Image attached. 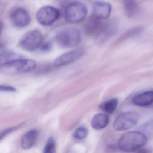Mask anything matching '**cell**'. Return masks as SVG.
Listing matches in <instances>:
<instances>
[{"label":"cell","instance_id":"d6986e66","mask_svg":"<svg viewBox=\"0 0 153 153\" xmlns=\"http://www.w3.org/2000/svg\"><path fill=\"white\" fill-rule=\"evenodd\" d=\"M88 134V129L85 126H80L75 130L73 132L72 136L75 139L82 140L86 138Z\"/></svg>","mask_w":153,"mask_h":153},{"label":"cell","instance_id":"ffe728a7","mask_svg":"<svg viewBox=\"0 0 153 153\" xmlns=\"http://www.w3.org/2000/svg\"><path fill=\"white\" fill-rule=\"evenodd\" d=\"M43 153H56V145L53 137H50L44 148Z\"/></svg>","mask_w":153,"mask_h":153},{"label":"cell","instance_id":"d4e9b609","mask_svg":"<svg viewBox=\"0 0 153 153\" xmlns=\"http://www.w3.org/2000/svg\"><path fill=\"white\" fill-rule=\"evenodd\" d=\"M135 151V153H150V150L146 148H140Z\"/></svg>","mask_w":153,"mask_h":153},{"label":"cell","instance_id":"52a82bcc","mask_svg":"<svg viewBox=\"0 0 153 153\" xmlns=\"http://www.w3.org/2000/svg\"><path fill=\"white\" fill-rule=\"evenodd\" d=\"M60 16L59 10L51 6H44L37 11L36 19L41 25L48 26L56 22Z\"/></svg>","mask_w":153,"mask_h":153},{"label":"cell","instance_id":"9c48e42d","mask_svg":"<svg viewBox=\"0 0 153 153\" xmlns=\"http://www.w3.org/2000/svg\"><path fill=\"white\" fill-rule=\"evenodd\" d=\"M85 53L83 49H78L68 52L60 55L54 61L55 67H61L71 64L81 58Z\"/></svg>","mask_w":153,"mask_h":153},{"label":"cell","instance_id":"7a4b0ae2","mask_svg":"<svg viewBox=\"0 0 153 153\" xmlns=\"http://www.w3.org/2000/svg\"><path fill=\"white\" fill-rule=\"evenodd\" d=\"M36 66V62L33 60L24 58L0 66V72L6 75H16L32 71Z\"/></svg>","mask_w":153,"mask_h":153},{"label":"cell","instance_id":"2e32d148","mask_svg":"<svg viewBox=\"0 0 153 153\" xmlns=\"http://www.w3.org/2000/svg\"><path fill=\"white\" fill-rule=\"evenodd\" d=\"M123 8L126 16L131 18L134 16L137 13L139 6L136 1H127L123 3Z\"/></svg>","mask_w":153,"mask_h":153},{"label":"cell","instance_id":"30bf717a","mask_svg":"<svg viewBox=\"0 0 153 153\" xmlns=\"http://www.w3.org/2000/svg\"><path fill=\"white\" fill-rule=\"evenodd\" d=\"M93 17L99 20L109 17L111 11V6L107 2L95 1L92 3Z\"/></svg>","mask_w":153,"mask_h":153},{"label":"cell","instance_id":"cb8c5ba5","mask_svg":"<svg viewBox=\"0 0 153 153\" xmlns=\"http://www.w3.org/2000/svg\"><path fill=\"white\" fill-rule=\"evenodd\" d=\"M52 44L50 42H47L42 44L41 45V50L43 52H48L50 51L52 48Z\"/></svg>","mask_w":153,"mask_h":153},{"label":"cell","instance_id":"44dd1931","mask_svg":"<svg viewBox=\"0 0 153 153\" xmlns=\"http://www.w3.org/2000/svg\"><path fill=\"white\" fill-rule=\"evenodd\" d=\"M25 123V122H23L20 123V124L12 126V127H9V128L2 129H0V140L3 139L4 137H5L6 136H7L8 134H9L11 132L17 130L18 129H19V128H21L24 126Z\"/></svg>","mask_w":153,"mask_h":153},{"label":"cell","instance_id":"7c38bea8","mask_svg":"<svg viewBox=\"0 0 153 153\" xmlns=\"http://www.w3.org/2000/svg\"><path fill=\"white\" fill-rule=\"evenodd\" d=\"M38 131L35 129L30 130L26 132L21 140V146L25 150L30 149L35 144L38 137Z\"/></svg>","mask_w":153,"mask_h":153},{"label":"cell","instance_id":"484cf974","mask_svg":"<svg viewBox=\"0 0 153 153\" xmlns=\"http://www.w3.org/2000/svg\"><path fill=\"white\" fill-rule=\"evenodd\" d=\"M4 28V24L2 21H0V35L1 34V32Z\"/></svg>","mask_w":153,"mask_h":153},{"label":"cell","instance_id":"277c9868","mask_svg":"<svg viewBox=\"0 0 153 153\" xmlns=\"http://www.w3.org/2000/svg\"><path fill=\"white\" fill-rule=\"evenodd\" d=\"M87 10L85 5L78 1L70 3L65 9L64 16L70 24H77L83 21L86 17Z\"/></svg>","mask_w":153,"mask_h":153},{"label":"cell","instance_id":"5b68a950","mask_svg":"<svg viewBox=\"0 0 153 153\" xmlns=\"http://www.w3.org/2000/svg\"><path fill=\"white\" fill-rule=\"evenodd\" d=\"M44 41L42 33L37 30H31L26 33L19 41V46L26 51H33L41 47Z\"/></svg>","mask_w":153,"mask_h":153},{"label":"cell","instance_id":"8fae6325","mask_svg":"<svg viewBox=\"0 0 153 153\" xmlns=\"http://www.w3.org/2000/svg\"><path fill=\"white\" fill-rule=\"evenodd\" d=\"M116 26L113 22H109L102 25L95 34V39L98 43H102L114 34Z\"/></svg>","mask_w":153,"mask_h":153},{"label":"cell","instance_id":"8992f818","mask_svg":"<svg viewBox=\"0 0 153 153\" xmlns=\"http://www.w3.org/2000/svg\"><path fill=\"white\" fill-rule=\"evenodd\" d=\"M139 116L134 111H127L120 114L113 123V128L117 131H123L131 128L137 125Z\"/></svg>","mask_w":153,"mask_h":153},{"label":"cell","instance_id":"5bb4252c","mask_svg":"<svg viewBox=\"0 0 153 153\" xmlns=\"http://www.w3.org/2000/svg\"><path fill=\"white\" fill-rule=\"evenodd\" d=\"M110 119L107 114L99 113L94 116L91 121V126L96 130L104 128L109 124Z\"/></svg>","mask_w":153,"mask_h":153},{"label":"cell","instance_id":"ba28073f","mask_svg":"<svg viewBox=\"0 0 153 153\" xmlns=\"http://www.w3.org/2000/svg\"><path fill=\"white\" fill-rule=\"evenodd\" d=\"M10 18L12 24L18 28L26 27L31 22V17L29 12L22 7L15 8L12 10Z\"/></svg>","mask_w":153,"mask_h":153},{"label":"cell","instance_id":"e0dca14e","mask_svg":"<svg viewBox=\"0 0 153 153\" xmlns=\"http://www.w3.org/2000/svg\"><path fill=\"white\" fill-rule=\"evenodd\" d=\"M118 104V100L117 98H111L102 103L99 105V107L106 113L112 114L117 108Z\"/></svg>","mask_w":153,"mask_h":153},{"label":"cell","instance_id":"7402d4cb","mask_svg":"<svg viewBox=\"0 0 153 153\" xmlns=\"http://www.w3.org/2000/svg\"><path fill=\"white\" fill-rule=\"evenodd\" d=\"M153 121L152 120L150 121H149L145 124L143 127H142V129H143L142 133L146 135V134L149 135L150 133H152V128H153Z\"/></svg>","mask_w":153,"mask_h":153},{"label":"cell","instance_id":"ac0fdd59","mask_svg":"<svg viewBox=\"0 0 153 153\" xmlns=\"http://www.w3.org/2000/svg\"><path fill=\"white\" fill-rule=\"evenodd\" d=\"M101 26L102 25L100 23V20L93 16L87 21L86 25V30L88 33L96 34Z\"/></svg>","mask_w":153,"mask_h":153},{"label":"cell","instance_id":"4fadbf2b","mask_svg":"<svg viewBox=\"0 0 153 153\" xmlns=\"http://www.w3.org/2000/svg\"><path fill=\"white\" fill-rule=\"evenodd\" d=\"M132 102L134 105L140 107L149 106L153 103V91L149 90L135 96L132 99Z\"/></svg>","mask_w":153,"mask_h":153},{"label":"cell","instance_id":"9a60e30c","mask_svg":"<svg viewBox=\"0 0 153 153\" xmlns=\"http://www.w3.org/2000/svg\"><path fill=\"white\" fill-rule=\"evenodd\" d=\"M24 59L19 53L11 51H4L0 53V66L13 61Z\"/></svg>","mask_w":153,"mask_h":153},{"label":"cell","instance_id":"3957f363","mask_svg":"<svg viewBox=\"0 0 153 153\" xmlns=\"http://www.w3.org/2000/svg\"><path fill=\"white\" fill-rule=\"evenodd\" d=\"M56 41L63 48H71L77 46L81 42L80 32L76 28H67L59 32L56 36Z\"/></svg>","mask_w":153,"mask_h":153},{"label":"cell","instance_id":"6da1fadb","mask_svg":"<svg viewBox=\"0 0 153 153\" xmlns=\"http://www.w3.org/2000/svg\"><path fill=\"white\" fill-rule=\"evenodd\" d=\"M147 141V137L140 131H128L121 137L118 146L122 151L133 152L144 146Z\"/></svg>","mask_w":153,"mask_h":153},{"label":"cell","instance_id":"603a6c76","mask_svg":"<svg viewBox=\"0 0 153 153\" xmlns=\"http://www.w3.org/2000/svg\"><path fill=\"white\" fill-rule=\"evenodd\" d=\"M17 89L14 87L5 85H0V92H16Z\"/></svg>","mask_w":153,"mask_h":153}]
</instances>
